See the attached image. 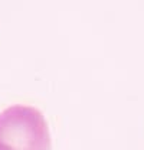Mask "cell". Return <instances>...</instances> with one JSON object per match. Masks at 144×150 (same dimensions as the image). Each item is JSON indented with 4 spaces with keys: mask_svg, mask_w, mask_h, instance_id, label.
Listing matches in <instances>:
<instances>
[{
    "mask_svg": "<svg viewBox=\"0 0 144 150\" xmlns=\"http://www.w3.org/2000/svg\"><path fill=\"white\" fill-rule=\"evenodd\" d=\"M0 150H51L43 114L29 105H12L0 112Z\"/></svg>",
    "mask_w": 144,
    "mask_h": 150,
    "instance_id": "1",
    "label": "cell"
}]
</instances>
